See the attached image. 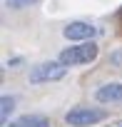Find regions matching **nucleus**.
<instances>
[{"label":"nucleus","instance_id":"3","mask_svg":"<svg viewBox=\"0 0 122 127\" xmlns=\"http://www.w3.org/2000/svg\"><path fill=\"white\" fill-rule=\"evenodd\" d=\"M105 117H107V112L100 107H72L65 115V122L70 127H92V125L102 122Z\"/></svg>","mask_w":122,"mask_h":127},{"label":"nucleus","instance_id":"1","mask_svg":"<svg viewBox=\"0 0 122 127\" xmlns=\"http://www.w3.org/2000/svg\"><path fill=\"white\" fill-rule=\"evenodd\" d=\"M97 45L92 40H82L80 45H72V47H65L60 52V62L67 67H77V65H87V62H95L97 60Z\"/></svg>","mask_w":122,"mask_h":127},{"label":"nucleus","instance_id":"7","mask_svg":"<svg viewBox=\"0 0 122 127\" xmlns=\"http://www.w3.org/2000/svg\"><path fill=\"white\" fill-rule=\"evenodd\" d=\"M15 110V100L13 97H8V95H3V100H0V122H3V127L8 125V120H10V112Z\"/></svg>","mask_w":122,"mask_h":127},{"label":"nucleus","instance_id":"9","mask_svg":"<svg viewBox=\"0 0 122 127\" xmlns=\"http://www.w3.org/2000/svg\"><path fill=\"white\" fill-rule=\"evenodd\" d=\"M120 18H122V10H120Z\"/></svg>","mask_w":122,"mask_h":127},{"label":"nucleus","instance_id":"6","mask_svg":"<svg viewBox=\"0 0 122 127\" xmlns=\"http://www.w3.org/2000/svg\"><path fill=\"white\" fill-rule=\"evenodd\" d=\"M5 127H52V125H50V120H47L45 115H35V112H30V115L18 117L15 122H8Z\"/></svg>","mask_w":122,"mask_h":127},{"label":"nucleus","instance_id":"5","mask_svg":"<svg viewBox=\"0 0 122 127\" xmlns=\"http://www.w3.org/2000/svg\"><path fill=\"white\" fill-rule=\"evenodd\" d=\"M95 100L102 105H120L122 107V82H107L95 90Z\"/></svg>","mask_w":122,"mask_h":127},{"label":"nucleus","instance_id":"4","mask_svg":"<svg viewBox=\"0 0 122 127\" xmlns=\"http://www.w3.org/2000/svg\"><path fill=\"white\" fill-rule=\"evenodd\" d=\"M62 35H65L67 40H72V42H82V40H92V37L97 35V28L90 25V23H80V20H77V23L65 25Z\"/></svg>","mask_w":122,"mask_h":127},{"label":"nucleus","instance_id":"2","mask_svg":"<svg viewBox=\"0 0 122 127\" xmlns=\"http://www.w3.org/2000/svg\"><path fill=\"white\" fill-rule=\"evenodd\" d=\"M67 75V65H62L60 60H50V62H40L35 65L28 75V80L32 85H40V82H57Z\"/></svg>","mask_w":122,"mask_h":127},{"label":"nucleus","instance_id":"8","mask_svg":"<svg viewBox=\"0 0 122 127\" xmlns=\"http://www.w3.org/2000/svg\"><path fill=\"white\" fill-rule=\"evenodd\" d=\"M40 0H8V8L13 10H23V8H30V5H37Z\"/></svg>","mask_w":122,"mask_h":127}]
</instances>
